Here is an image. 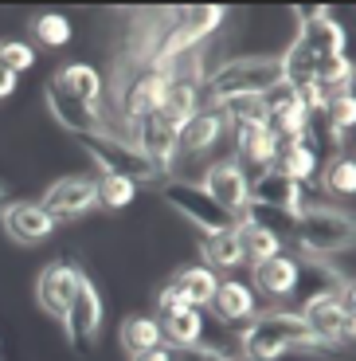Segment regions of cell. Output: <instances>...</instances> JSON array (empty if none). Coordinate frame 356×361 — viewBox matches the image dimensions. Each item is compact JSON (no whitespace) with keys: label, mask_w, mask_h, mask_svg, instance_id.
<instances>
[{"label":"cell","mask_w":356,"mask_h":361,"mask_svg":"<svg viewBox=\"0 0 356 361\" xmlns=\"http://www.w3.org/2000/svg\"><path fill=\"white\" fill-rule=\"evenodd\" d=\"M239 244H243V255H247V263H262L270 259V255H282V240L270 232H262V228H250L239 220Z\"/></svg>","instance_id":"cell-30"},{"label":"cell","mask_w":356,"mask_h":361,"mask_svg":"<svg viewBox=\"0 0 356 361\" xmlns=\"http://www.w3.org/2000/svg\"><path fill=\"white\" fill-rule=\"evenodd\" d=\"M160 197H165V204H169L177 216H184L192 228H200V232H208V235L239 228V216H231L227 208H220L200 185H192V180H165Z\"/></svg>","instance_id":"cell-6"},{"label":"cell","mask_w":356,"mask_h":361,"mask_svg":"<svg viewBox=\"0 0 356 361\" xmlns=\"http://www.w3.org/2000/svg\"><path fill=\"white\" fill-rule=\"evenodd\" d=\"M117 342H122V350L134 357V353H145V350H157L160 342V322L157 318H145V314H134L125 318L122 330H117Z\"/></svg>","instance_id":"cell-24"},{"label":"cell","mask_w":356,"mask_h":361,"mask_svg":"<svg viewBox=\"0 0 356 361\" xmlns=\"http://www.w3.org/2000/svg\"><path fill=\"white\" fill-rule=\"evenodd\" d=\"M247 200H258V204H270V208H282V212H305V208L313 204L310 192H305V185H298V180L282 177V173H258L255 180H250V197Z\"/></svg>","instance_id":"cell-13"},{"label":"cell","mask_w":356,"mask_h":361,"mask_svg":"<svg viewBox=\"0 0 356 361\" xmlns=\"http://www.w3.org/2000/svg\"><path fill=\"white\" fill-rule=\"evenodd\" d=\"M172 287L180 290V295L188 298V307H208L215 295V287H220V279H215V271L204 267V263H192V267H180L177 279H172Z\"/></svg>","instance_id":"cell-22"},{"label":"cell","mask_w":356,"mask_h":361,"mask_svg":"<svg viewBox=\"0 0 356 361\" xmlns=\"http://www.w3.org/2000/svg\"><path fill=\"white\" fill-rule=\"evenodd\" d=\"M200 252H204L208 263H215V267H239V263H247L243 244H239V228H231V232H220V235H204Z\"/></svg>","instance_id":"cell-27"},{"label":"cell","mask_w":356,"mask_h":361,"mask_svg":"<svg viewBox=\"0 0 356 361\" xmlns=\"http://www.w3.org/2000/svg\"><path fill=\"white\" fill-rule=\"evenodd\" d=\"M204 314L196 307H188L160 322V342H169V350H192V345L204 342Z\"/></svg>","instance_id":"cell-21"},{"label":"cell","mask_w":356,"mask_h":361,"mask_svg":"<svg viewBox=\"0 0 356 361\" xmlns=\"http://www.w3.org/2000/svg\"><path fill=\"white\" fill-rule=\"evenodd\" d=\"M235 130H239V157L267 173L274 154H278V137L267 126H235Z\"/></svg>","instance_id":"cell-23"},{"label":"cell","mask_w":356,"mask_h":361,"mask_svg":"<svg viewBox=\"0 0 356 361\" xmlns=\"http://www.w3.org/2000/svg\"><path fill=\"white\" fill-rule=\"evenodd\" d=\"M200 189H204L220 208H227L231 216H239L247 197H250V177L243 173V165H235V161H215V165H208Z\"/></svg>","instance_id":"cell-11"},{"label":"cell","mask_w":356,"mask_h":361,"mask_svg":"<svg viewBox=\"0 0 356 361\" xmlns=\"http://www.w3.org/2000/svg\"><path fill=\"white\" fill-rule=\"evenodd\" d=\"M298 314L325 345H341L352 338V290H313Z\"/></svg>","instance_id":"cell-7"},{"label":"cell","mask_w":356,"mask_h":361,"mask_svg":"<svg viewBox=\"0 0 356 361\" xmlns=\"http://www.w3.org/2000/svg\"><path fill=\"white\" fill-rule=\"evenodd\" d=\"M317 173H321V189L329 192V197H352L356 192V161H352V154L329 157Z\"/></svg>","instance_id":"cell-25"},{"label":"cell","mask_w":356,"mask_h":361,"mask_svg":"<svg viewBox=\"0 0 356 361\" xmlns=\"http://www.w3.org/2000/svg\"><path fill=\"white\" fill-rule=\"evenodd\" d=\"M223 20H227V8H223V4H192V8L172 12V24H177L192 44H204Z\"/></svg>","instance_id":"cell-20"},{"label":"cell","mask_w":356,"mask_h":361,"mask_svg":"<svg viewBox=\"0 0 356 361\" xmlns=\"http://www.w3.org/2000/svg\"><path fill=\"white\" fill-rule=\"evenodd\" d=\"M0 224H4L8 240H16V244H44L47 235L59 228L39 208V200H12V204H4L0 208Z\"/></svg>","instance_id":"cell-12"},{"label":"cell","mask_w":356,"mask_h":361,"mask_svg":"<svg viewBox=\"0 0 356 361\" xmlns=\"http://www.w3.org/2000/svg\"><path fill=\"white\" fill-rule=\"evenodd\" d=\"M75 142L90 154V161L98 165L102 173H122V177H134L137 185H153L160 180L157 165L137 149L129 137H122L114 126L106 130H94V134H75Z\"/></svg>","instance_id":"cell-5"},{"label":"cell","mask_w":356,"mask_h":361,"mask_svg":"<svg viewBox=\"0 0 356 361\" xmlns=\"http://www.w3.org/2000/svg\"><path fill=\"white\" fill-rule=\"evenodd\" d=\"M129 361H177V350L169 345H157V350H145V353H134Z\"/></svg>","instance_id":"cell-33"},{"label":"cell","mask_w":356,"mask_h":361,"mask_svg":"<svg viewBox=\"0 0 356 361\" xmlns=\"http://www.w3.org/2000/svg\"><path fill=\"white\" fill-rule=\"evenodd\" d=\"M82 275H87V271H82L79 263H47V267L39 271L36 298L55 322H63V314H67V307H71V298H75V290H79Z\"/></svg>","instance_id":"cell-10"},{"label":"cell","mask_w":356,"mask_h":361,"mask_svg":"<svg viewBox=\"0 0 356 361\" xmlns=\"http://www.w3.org/2000/svg\"><path fill=\"white\" fill-rule=\"evenodd\" d=\"M231 361H255V357H231Z\"/></svg>","instance_id":"cell-36"},{"label":"cell","mask_w":356,"mask_h":361,"mask_svg":"<svg viewBox=\"0 0 356 361\" xmlns=\"http://www.w3.org/2000/svg\"><path fill=\"white\" fill-rule=\"evenodd\" d=\"M51 87H59L63 94H71V99L87 102V106H98V99L106 94V79H102L98 67L90 63H67L55 71Z\"/></svg>","instance_id":"cell-16"},{"label":"cell","mask_w":356,"mask_h":361,"mask_svg":"<svg viewBox=\"0 0 356 361\" xmlns=\"http://www.w3.org/2000/svg\"><path fill=\"white\" fill-rule=\"evenodd\" d=\"M0 67H8L12 75H24L36 67V47L24 39H0Z\"/></svg>","instance_id":"cell-31"},{"label":"cell","mask_w":356,"mask_h":361,"mask_svg":"<svg viewBox=\"0 0 356 361\" xmlns=\"http://www.w3.org/2000/svg\"><path fill=\"white\" fill-rule=\"evenodd\" d=\"M32 36L39 39L44 47H67L71 44V36H75V27H71V20L63 16V12H36L32 16Z\"/></svg>","instance_id":"cell-28"},{"label":"cell","mask_w":356,"mask_h":361,"mask_svg":"<svg viewBox=\"0 0 356 361\" xmlns=\"http://www.w3.org/2000/svg\"><path fill=\"white\" fill-rule=\"evenodd\" d=\"M290 240L298 244V252H302L305 259L348 255V247H352V216L313 200L305 212H298V228H294Z\"/></svg>","instance_id":"cell-4"},{"label":"cell","mask_w":356,"mask_h":361,"mask_svg":"<svg viewBox=\"0 0 356 361\" xmlns=\"http://www.w3.org/2000/svg\"><path fill=\"white\" fill-rule=\"evenodd\" d=\"M63 330H67V342H71L75 350H87L102 330V295L94 290V283H90L87 275H82L71 307L63 314Z\"/></svg>","instance_id":"cell-9"},{"label":"cell","mask_w":356,"mask_h":361,"mask_svg":"<svg viewBox=\"0 0 356 361\" xmlns=\"http://www.w3.org/2000/svg\"><path fill=\"white\" fill-rule=\"evenodd\" d=\"M94 185H98V208H110V212L129 208V204H134V197H137V180L134 177H122V173H102Z\"/></svg>","instance_id":"cell-26"},{"label":"cell","mask_w":356,"mask_h":361,"mask_svg":"<svg viewBox=\"0 0 356 361\" xmlns=\"http://www.w3.org/2000/svg\"><path fill=\"white\" fill-rule=\"evenodd\" d=\"M47 110H51V118L71 137L75 134H94V130H106L110 126L98 106H87V102L71 99V94H63L59 87H47Z\"/></svg>","instance_id":"cell-14"},{"label":"cell","mask_w":356,"mask_h":361,"mask_svg":"<svg viewBox=\"0 0 356 361\" xmlns=\"http://www.w3.org/2000/svg\"><path fill=\"white\" fill-rule=\"evenodd\" d=\"M278 82H282L278 55H243V59H231V63L215 67L212 75H204L200 99H208L212 106H227V102H235V99L267 94Z\"/></svg>","instance_id":"cell-3"},{"label":"cell","mask_w":356,"mask_h":361,"mask_svg":"<svg viewBox=\"0 0 356 361\" xmlns=\"http://www.w3.org/2000/svg\"><path fill=\"white\" fill-rule=\"evenodd\" d=\"M294 350H333L325 345L310 326L302 322L298 310H262L255 314L247 326L239 330V353L243 357H255V361H274V357H286Z\"/></svg>","instance_id":"cell-2"},{"label":"cell","mask_w":356,"mask_h":361,"mask_svg":"<svg viewBox=\"0 0 356 361\" xmlns=\"http://www.w3.org/2000/svg\"><path fill=\"white\" fill-rule=\"evenodd\" d=\"M180 310H188V298L180 295L172 283H165V287L157 290V322H165V318L180 314Z\"/></svg>","instance_id":"cell-32"},{"label":"cell","mask_w":356,"mask_h":361,"mask_svg":"<svg viewBox=\"0 0 356 361\" xmlns=\"http://www.w3.org/2000/svg\"><path fill=\"white\" fill-rule=\"evenodd\" d=\"M298 39L290 44V51L278 55V63H282V82L290 90L305 87V82L317 79V67L329 63V59H341L348 55V32L333 8L325 4H310V8H298Z\"/></svg>","instance_id":"cell-1"},{"label":"cell","mask_w":356,"mask_h":361,"mask_svg":"<svg viewBox=\"0 0 356 361\" xmlns=\"http://www.w3.org/2000/svg\"><path fill=\"white\" fill-rule=\"evenodd\" d=\"M321 114L329 122V134L345 145V154H348V134H352V122H356V99L352 94H333Z\"/></svg>","instance_id":"cell-29"},{"label":"cell","mask_w":356,"mask_h":361,"mask_svg":"<svg viewBox=\"0 0 356 361\" xmlns=\"http://www.w3.org/2000/svg\"><path fill=\"white\" fill-rule=\"evenodd\" d=\"M317 169H321V157H317V149H313V142H282L274 161H270V173H282V177L298 180V185L313 180Z\"/></svg>","instance_id":"cell-19"},{"label":"cell","mask_w":356,"mask_h":361,"mask_svg":"<svg viewBox=\"0 0 356 361\" xmlns=\"http://www.w3.org/2000/svg\"><path fill=\"white\" fill-rule=\"evenodd\" d=\"M39 208H44L55 224L59 220H75L82 212H90V208H98V185H94V177H59L44 192Z\"/></svg>","instance_id":"cell-8"},{"label":"cell","mask_w":356,"mask_h":361,"mask_svg":"<svg viewBox=\"0 0 356 361\" xmlns=\"http://www.w3.org/2000/svg\"><path fill=\"white\" fill-rule=\"evenodd\" d=\"M298 283H302V271H298V259H290V255H270L250 271V290H262L267 298L294 295Z\"/></svg>","instance_id":"cell-15"},{"label":"cell","mask_w":356,"mask_h":361,"mask_svg":"<svg viewBox=\"0 0 356 361\" xmlns=\"http://www.w3.org/2000/svg\"><path fill=\"white\" fill-rule=\"evenodd\" d=\"M208 310H212L220 322H231V326L250 322V318H255V290H250L247 283H239V279H227V283L220 279Z\"/></svg>","instance_id":"cell-17"},{"label":"cell","mask_w":356,"mask_h":361,"mask_svg":"<svg viewBox=\"0 0 356 361\" xmlns=\"http://www.w3.org/2000/svg\"><path fill=\"white\" fill-rule=\"evenodd\" d=\"M16 87H20V75H12L8 67H0V102L12 99V94H16Z\"/></svg>","instance_id":"cell-34"},{"label":"cell","mask_w":356,"mask_h":361,"mask_svg":"<svg viewBox=\"0 0 356 361\" xmlns=\"http://www.w3.org/2000/svg\"><path fill=\"white\" fill-rule=\"evenodd\" d=\"M4 197H8V192H4V185H0V208H4V204H8V200H4Z\"/></svg>","instance_id":"cell-35"},{"label":"cell","mask_w":356,"mask_h":361,"mask_svg":"<svg viewBox=\"0 0 356 361\" xmlns=\"http://www.w3.org/2000/svg\"><path fill=\"white\" fill-rule=\"evenodd\" d=\"M223 110L220 106H200L196 114L184 122V130H180V137H177V154H204L208 145H215L220 142V134H223Z\"/></svg>","instance_id":"cell-18"}]
</instances>
